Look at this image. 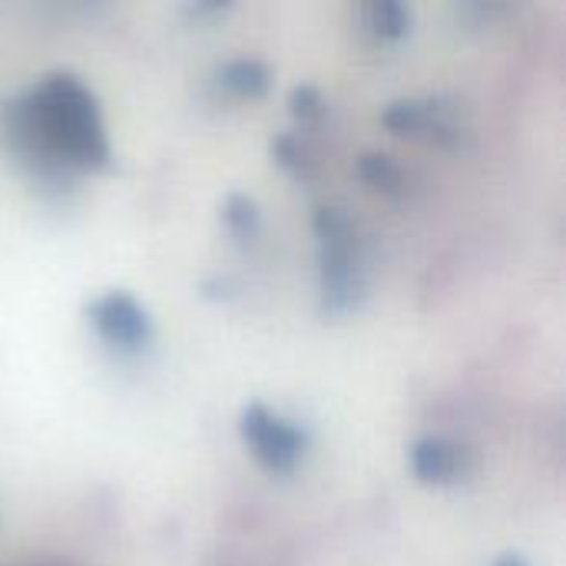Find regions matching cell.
Masks as SVG:
<instances>
[{
	"label": "cell",
	"instance_id": "obj_1",
	"mask_svg": "<svg viewBox=\"0 0 566 566\" xmlns=\"http://www.w3.org/2000/svg\"><path fill=\"white\" fill-rule=\"evenodd\" d=\"M0 139L33 172L60 186L73 172H99L113 159L96 93L70 70L40 76L0 106Z\"/></svg>",
	"mask_w": 566,
	"mask_h": 566
},
{
	"label": "cell",
	"instance_id": "obj_2",
	"mask_svg": "<svg viewBox=\"0 0 566 566\" xmlns=\"http://www.w3.org/2000/svg\"><path fill=\"white\" fill-rule=\"evenodd\" d=\"M315 245H318V298L328 315H348L361 305L368 275L355 222L335 209H315Z\"/></svg>",
	"mask_w": 566,
	"mask_h": 566
},
{
	"label": "cell",
	"instance_id": "obj_3",
	"mask_svg": "<svg viewBox=\"0 0 566 566\" xmlns=\"http://www.w3.org/2000/svg\"><path fill=\"white\" fill-rule=\"evenodd\" d=\"M239 438L245 444V451L269 471V474H292L305 464L312 438L308 431L272 411L262 401H249L239 415Z\"/></svg>",
	"mask_w": 566,
	"mask_h": 566
},
{
	"label": "cell",
	"instance_id": "obj_4",
	"mask_svg": "<svg viewBox=\"0 0 566 566\" xmlns=\"http://www.w3.org/2000/svg\"><path fill=\"white\" fill-rule=\"evenodd\" d=\"M86 322L96 332V338L116 355H143L156 338L149 308L123 289L96 295L86 305Z\"/></svg>",
	"mask_w": 566,
	"mask_h": 566
},
{
	"label": "cell",
	"instance_id": "obj_5",
	"mask_svg": "<svg viewBox=\"0 0 566 566\" xmlns=\"http://www.w3.org/2000/svg\"><path fill=\"white\" fill-rule=\"evenodd\" d=\"M381 126L395 136L428 139V143H441V146L461 143V123L454 116V106L438 96L388 103L381 109Z\"/></svg>",
	"mask_w": 566,
	"mask_h": 566
},
{
	"label": "cell",
	"instance_id": "obj_6",
	"mask_svg": "<svg viewBox=\"0 0 566 566\" xmlns=\"http://www.w3.org/2000/svg\"><path fill=\"white\" fill-rule=\"evenodd\" d=\"M408 471L418 484L454 488L471 474V451L451 438L424 434L408 448Z\"/></svg>",
	"mask_w": 566,
	"mask_h": 566
},
{
	"label": "cell",
	"instance_id": "obj_7",
	"mask_svg": "<svg viewBox=\"0 0 566 566\" xmlns=\"http://www.w3.org/2000/svg\"><path fill=\"white\" fill-rule=\"evenodd\" d=\"M358 23L375 43H398L411 33L415 10L401 0H371L358 7Z\"/></svg>",
	"mask_w": 566,
	"mask_h": 566
},
{
	"label": "cell",
	"instance_id": "obj_8",
	"mask_svg": "<svg viewBox=\"0 0 566 566\" xmlns=\"http://www.w3.org/2000/svg\"><path fill=\"white\" fill-rule=\"evenodd\" d=\"M216 83L239 99H259L272 86V70L255 56H232L216 70Z\"/></svg>",
	"mask_w": 566,
	"mask_h": 566
},
{
	"label": "cell",
	"instance_id": "obj_9",
	"mask_svg": "<svg viewBox=\"0 0 566 566\" xmlns=\"http://www.w3.org/2000/svg\"><path fill=\"white\" fill-rule=\"evenodd\" d=\"M355 172L365 186H371L381 196H405L408 192V176L398 166V159L388 153H361L355 163Z\"/></svg>",
	"mask_w": 566,
	"mask_h": 566
},
{
	"label": "cell",
	"instance_id": "obj_10",
	"mask_svg": "<svg viewBox=\"0 0 566 566\" xmlns=\"http://www.w3.org/2000/svg\"><path fill=\"white\" fill-rule=\"evenodd\" d=\"M222 222L239 242H255L262 232V212L259 202L245 192H229L222 202Z\"/></svg>",
	"mask_w": 566,
	"mask_h": 566
},
{
	"label": "cell",
	"instance_id": "obj_11",
	"mask_svg": "<svg viewBox=\"0 0 566 566\" xmlns=\"http://www.w3.org/2000/svg\"><path fill=\"white\" fill-rule=\"evenodd\" d=\"M272 156H275V163L282 166V169H289L292 176H298V179H305L308 172H312V159H308V149L298 143V136H292V133H282L275 143H272Z\"/></svg>",
	"mask_w": 566,
	"mask_h": 566
},
{
	"label": "cell",
	"instance_id": "obj_12",
	"mask_svg": "<svg viewBox=\"0 0 566 566\" xmlns=\"http://www.w3.org/2000/svg\"><path fill=\"white\" fill-rule=\"evenodd\" d=\"M289 106H292V113H295L302 123H312V119H318V116L325 113V96L318 93V86L302 83V86H295V90H292Z\"/></svg>",
	"mask_w": 566,
	"mask_h": 566
},
{
	"label": "cell",
	"instance_id": "obj_13",
	"mask_svg": "<svg viewBox=\"0 0 566 566\" xmlns=\"http://www.w3.org/2000/svg\"><path fill=\"white\" fill-rule=\"evenodd\" d=\"M494 566H531L527 560H521V557H514V554H507V557H501Z\"/></svg>",
	"mask_w": 566,
	"mask_h": 566
}]
</instances>
